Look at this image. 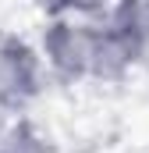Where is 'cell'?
Masks as SVG:
<instances>
[{"mask_svg":"<svg viewBox=\"0 0 149 153\" xmlns=\"http://www.w3.org/2000/svg\"><path fill=\"white\" fill-rule=\"evenodd\" d=\"M142 57H146L142 46H135L121 29H114L110 22H103V25H96L89 78H96V82H121Z\"/></svg>","mask_w":149,"mask_h":153,"instance_id":"3","label":"cell"},{"mask_svg":"<svg viewBox=\"0 0 149 153\" xmlns=\"http://www.w3.org/2000/svg\"><path fill=\"white\" fill-rule=\"evenodd\" d=\"M43 53L21 36H0V111L21 117L43 93Z\"/></svg>","mask_w":149,"mask_h":153,"instance_id":"2","label":"cell"},{"mask_svg":"<svg viewBox=\"0 0 149 153\" xmlns=\"http://www.w3.org/2000/svg\"><path fill=\"white\" fill-rule=\"evenodd\" d=\"M117 4H121V0H71V14L92 22V18H107Z\"/></svg>","mask_w":149,"mask_h":153,"instance_id":"5","label":"cell"},{"mask_svg":"<svg viewBox=\"0 0 149 153\" xmlns=\"http://www.w3.org/2000/svg\"><path fill=\"white\" fill-rule=\"evenodd\" d=\"M92 43H96V25L85 18H53L43 25L39 36V53L46 61V71L64 82L74 85L82 78H89L92 68Z\"/></svg>","mask_w":149,"mask_h":153,"instance_id":"1","label":"cell"},{"mask_svg":"<svg viewBox=\"0 0 149 153\" xmlns=\"http://www.w3.org/2000/svg\"><path fill=\"white\" fill-rule=\"evenodd\" d=\"M0 153H53V150H50V139L29 117H14L0 132Z\"/></svg>","mask_w":149,"mask_h":153,"instance_id":"4","label":"cell"},{"mask_svg":"<svg viewBox=\"0 0 149 153\" xmlns=\"http://www.w3.org/2000/svg\"><path fill=\"white\" fill-rule=\"evenodd\" d=\"M29 4L36 7L46 22H53V18H68V14H71V0H29Z\"/></svg>","mask_w":149,"mask_h":153,"instance_id":"6","label":"cell"}]
</instances>
